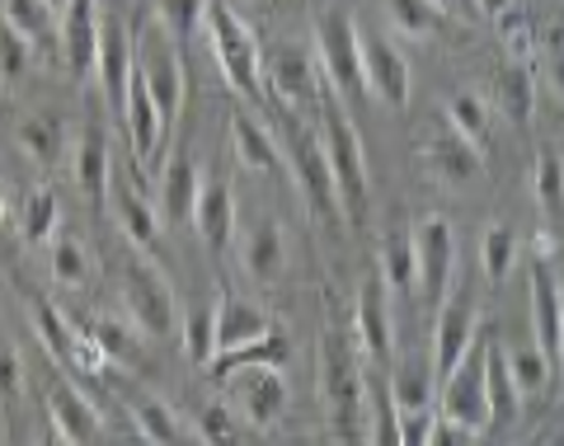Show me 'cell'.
<instances>
[{
  "label": "cell",
  "mask_w": 564,
  "mask_h": 446,
  "mask_svg": "<svg viewBox=\"0 0 564 446\" xmlns=\"http://www.w3.org/2000/svg\"><path fill=\"white\" fill-rule=\"evenodd\" d=\"M480 338V301L470 292L466 296H447L437 306V329H433V377L443 385L456 362L470 352V344Z\"/></svg>",
  "instance_id": "4fadbf2b"
},
{
  "label": "cell",
  "mask_w": 564,
  "mask_h": 446,
  "mask_svg": "<svg viewBox=\"0 0 564 446\" xmlns=\"http://www.w3.org/2000/svg\"><path fill=\"white\" fill-rule=\"evenodd\" d=\"M132 57H137V43L128 39V29L113 14H99V47H95V70H99V85H104V104L109 113L122 122V99H128V76H132Z\"/></svg>",
  "instance_id": "9a60e30c"
},
{
  "label": "cell",
  "mask_w": 564,
  "mask_h": 446,
  "mask_svg": "<svg viewBox=\"0 0 564 446\" xmlns=\"http://www.w3.org/2000/svg\"><path fill=\"white\" fill-rule=\"evenodd\" d=\"M485 400H489V423H513L522 414V395L503 362V344L485 334Z\"/></svg>",
  "instance_id": "cb8c5ba5"
},
{
  "label": "cell",
  "mask_w": 564,
  "mask_h": 446,
  "mask_svg": "<svg viewBox=\"0 0 564 446\" xmlns=\"http://www.w3.org/2000/svg\"><path fill=\"white\" fill-rule=\"evenodd\" d=\"M52 278H57L62 287H70V292H80L85 282H90V254H85V244L76 236L52 240Z\"/></svg>",
  "instance_id": "b9f144b4"
},
{
  "label": "cell",
  "mask_w": 564,
  "mask_h": 446,
  "mask_svg": "<svg viewBox=\"0 0 564 446\" xmlns=\"http://www.w3.org/2000/svg\"><path fill=\"white\" fill-rule=\"evenodd\" d=\"M122 301H128V319L137 325V334L147 338H170L180 325V306H174V292L161 273V263L147 254H132L122 268Z\"/></svg>",
  "instance_id": "8992f818"
},
{
  "label": "cell",
  "mask_w": 564,
  "mask_h": 446,
  "mask_svg": "<svg viewBox=\"0 0 564 446\" xmlns=\"http://www.w3.org/2000/svg\"><path fill=\"white\" fill-rule=\"evenodd\" d=\"M377 273H381V282H386V292H391V296H414V287H419V263H414V230L395 226L391 236H386Z\"/></svg>",
  "instance_id": "f1b7e54d"
},
{
  "label": "cell",
  "mask_w": 564,
  "mask_h": 446,
  "mask_svg": "<svg viewBox=\"0 0 564 446\" xmlns=\"http://www.w3.org/2000/svg\"><path fill=\"white\" fill-rule=\"evenodd\" d=\"M122 128H128V137H132V151L141 160V170H155V160H161V141H165V122H161V113H155V99L147 95L137 66L128 76V99H122Z\"/></svg>",
  "instance_id": "ac0fdd59"
},
{
  "label": "cell",
  "mask_w": 564,
  "mask_h": 446,
  "mask_svg": "<svg viewBox=\"0 0 564 446\" xmlns=\"http://www.w3.org/2000/svg\"><path fill=\"white\" fill-rule=\"evenodd\" d=\"M437 414L470 427V433H485L489 427V400H485V334L470 344V352L456 362L452 377L437 385Z\"/></svg>",
  "instance_id": "ba28073f"
},
{
  "label": "cell",
  "mask_w": 564,
  "mask_h": 446,
  "mask_svg": "<svg viewBox=\"0 0 564 446\" xmlns=\"http://www.w3.org/2000/svg\"><path fill=\"white\" fill-rule=\"evenodd\" d=\"M161 24L174 33V39H188V33L203 24V0H165Z\"/></svg>",
  "instance_id": "c3c4849f"
},
{
  "label": "cell",
  "mask_w": 564,
  "mask_h": 446,
  "mask_svg": "<svg viewBox=\"0 0 564 446\" xmlns=\"http://www.w3.org/2000/svg\"><path fill=\"white\" fill-rule=\"evenodd\" d=\"M414 263H419V287L423 301L437 311L452 296V268H456V236L443 217L419 221L414 230Z\"/></svg>",
  "instance_id": "7c38bea8"
},
{
  "label": "cell",
  "mask_w": 564,
  "mask_h": 446,
  "mask_svg": "<svg viewBox=\"0 0 564 446\" xmlns=\"http://www.w3.org/2000/svg\"><path fill=\"white\" fill-rule=\"evenodd\" d=\"M499 109L508 122H518V128H527L532 122V109H536V80L532 70H527V62H513L499 76Z\"/></svg>",
  "instance_id": "e575fe53"
},
{
  "label": "cell",
  "mask_w": 564,
  "mask_h": 446,
  "mask_svg": "<svg viewBox=\"0 0 564 446\" xmlns=\"http://www.w3.org/2000/svg\"><path fill=\"white\" fill-rule=\"evenodd\" d=\"M513 263H518V236H513V226L494 221L485 230V240H480V268H485L489 287H503L508 273H513Z\"/></svg>",
  "instance_id": "8d00e7d4"
},
{
  "label": "cell",
  "mask_w": 564,
  "mask_h": 446,
  "mask_svg": "<svg viewBox=\"0 0 564 446\" xmlns=\"http://www.w3.org/2000/svg\"><path fill=\"white\" fill-rule=\"evenodd\" d=\"M429 446H475V433L437 414V418H433V433H429Z\"/></svg>",
  "instance_id": "816d5d0a"
},
{
  "label": "cell",
  "mask_w": 564,
  "mask_h": 446,
  "mask_svg": "<svg viewBox=\"0 0 564 446\" xmlns=\"http://www.w3.org/2000/svg\"><path fill=\"white\" fill-rule=\"evenodd\" d=\"M20 390H24V362H20V352L0 338V404L10 409L20 400Z\"/></svg>",
  "instance_id": "681fc988"
},
{
  "label": "cell",
  "mask_w": 564,
  "mask_h": 446,
  "mask_svg": "<svg viewBox=\"0 0 564 446\" xmlns=\"http://www.w3.org/2000/svg\"><path fill=\"white\" fill-rule=\"evenodd\" d=\"M47 414H52V427L70 442V446H90L99 437V409L80 395L70 381H52L47 390Z\"/></svg>",
  "instance_id": "ffe728a7"
},
{
  "label": "cell",
  "mask_w": 564,
  "mask_h": 446,
  "mask_svg": "<svg viewBox=\"0 0 564 446\" xmlns=\"http://www.w3.org/2000/svg\"><path fill=\"white\" fill-rule=\"evenodd\" d=\"M0 221H6V198H0Z\"/></svg>",
  "instance_id": "6f0895ef"
},
{
  "label": "cell",
  "mask_w": 564,
  "mask_h": 446,
  "mask_svg": "<svg viewBox=\"0 0 564 446\" xmlns=\"http://www.w3.org/2000/svg\"><path fill=\"white\" fill-rule=\"evenodd\" d=\"M198 170H193V160L188 155H174L170 165L161 170V211L174 221V226H184L193 217V198H198Z\"/></svg>",
  "instance_id": "f546056e"
},
{
  "label": "cell",
  "mask_w": 564,
  "mask_h": 446,
  "mask_svg": "<svg viewBox=\"0 0 564 446\" xmlns=\"http://www.w3.org/2000/svg\"><path fill=\"white\" fill-rule=\"evenodd\" d=\"M391 292H386L381 273H372L352 296V338H358L362 357H372V362H391L395 357V319H391Z\"/></svg>",
  "instance_id": "8fae6325"
},
{
  "label": "cell",
  "mask_w": 564,
  "mask_h": 446,
  "mask_svg": "<svg viewBox=\"0 0 564 446\" xmlns=\"http://www.w3.org/2000/svg\"><path fill=\"white\" fill-rule=\"evenodd\" d=\"M0 20H6L10 29H20L33 43L52 29V10H47V0H0Z\"/></svg>",
  "instance_id": "ee69618b"
},
{
  "label": "cell",
  "mask_w": 564,
  "mask_h": 446,
  "mask_svg": "<svg viewBox=\"0 0 564 446\" xmlns=\"http://www.w3.org/2000/svg\"><path fill=\"white\" fill-rule=\"evenodd\" d=\"M532 193H536V207L545 217V236H560V207H564V165L555 151H541L536 155V178H532Z\"/></svg>",
  "instance_id": "d6a6232c"
},
{
  "label": "cell",
  "mask_w": 564,
  "mask_h": 446,
  "mask_svg": "<svg viewBox=\"0 0 564 446\" xmlns=\"http://www.w3.org/2000/svg\"><path fill=\"white\" fill-rule=\"evenodd\" d=\"M24 66H29V39L0 20V76H24Z\"/></svg>",
  "instance_id": "7dc6e473"
},
{
  "label": "cell",
  "mask_w": 564,
  "mask_h": 446,
  "mask_svg": "<svg viewBox=\"0 0 564 446\" xmlns=\"http://www.w3.org/2000/svg\"><path fill=\"white\" fill-rule=\"evenodd\" d=\"M104 207L113 211L118 230L141 249V254H147V259L161 254V217H155V207L141 198V193H132V188L113 193V184H109V203H104Z\"/></svg>",
  "instance_id": "44dd1931"
},
{
  "label": "cell",
  "mask_w": 564,
  "mask_h": 446,
  "mask_svg": "<svg viewBox=\"0 0 564 446\" xmlns=\"http://www.w3.org/2000/svg\"><path fill=\"white\" fill-rule=\"evenodd\" d=\"M391 385V400L400 414H410V409H429L433 404V362H423V357H410L400 371H395V381H386Z\"/></svg>",
  "instance_id": "d590c367"
},
{
  "label": "cell",
  "mask_w": 564,
  "mask_h": 446,
  "mask_svg": "<svg viewBox=\"0 0 564 446\" xmlns=\"http://www.w3.org/2000/svg\"><path fill=\"white\" fill-rule=\"evenodd\" d=\"M527 296H532V329H536V348L560 377L564 367V296H560V273L555 259H536L527 268Z\"/></svg>",
  "instance_id": "30bf717a"
},
{
  "label": "cell",
  "mask_w": 564,
  "mask_h": 446,
  "mask_svg": "<svg viewBox=\"0 0 564 446\" xmlns=\"http://www.w3.org/2000/svg\"><path fill=\"white\" fill-rule=\"evenodd\" d=\"M541 43H545V52H551V66H560V14H551V24H545Z\"/></svg>",
  "instance_id": "f5cc1de1"
},
{
  "label": "cell",
  "mask_w": 564,
  "mask_h": 446,
  "mask_svg": "<svg viewBox=\"0 0 564 446\" xmlns=\"http://www.w3.org/2000/svg\"><path fill=\"white\" fill-rule=\"evenodd\" d=\"M269 329L273 325H269V315H263L259 306H250V301H236L231 292L217 296V352L254 344V338H263Z\"/></svg>",
  "instance_id": "603a6c76"
},
{
  "label": "cell",
  "mask_w": 564,
  "mask_h": 446,
  "mask_svg": "<svg viewBox=\"0 0 564 446\" xmlns=\"http://www.w3.org/2000/svg\"><path fill=\"white\" fill-rule=\"evenodd\" d=\"M423 160H429L433 178H443V184H470L475 174H480V151L470 146V141H462L456 132H443L433 137L429 146H423Z\"/></svg>",
  "instance_id": "484cf974"
},
{
  "label": "cell",
  "mask_w": 564,
  "mask_h": 446,
  "mask_svg": "<svg viewBox=\"0 0 564 446\" xmlns=\"http://www.w3.org/2000/svg\"><path fill=\"white\" fill-rule=\"evenodd\" d=\"M132 418L151 446H203V437H193L184 418L155 395H132Z\"/></svg>",
  "instance_id": "83f0119b"
},
{
  "label": "cell",
  "mask_w": 564,
  "mask_h": 446,
  "mask_svg": "<svg viewBox=\"0 0 564 446\" xmlns=\"http://www.w3.org/2000/svg\"><path fill=\"white\" fill-rule=\"evenodd\" d=\"M282 146H288V160H292V174H296V188L306 198V211L315 221H339L344 207H339V188H334V174H329V160H325V146L302 118L292 109L282 113Z\"/></svg>",
  "instance_id": "3957f363"
},
{
  "label": "cell",
  "mask_w": 564,
  "mask_h": 446,
  "mask_svg": "<svg viewBox=\"0 0 564 446\" xmlns=\"http://www.w3.org/2000/svg\"><path fill=\"white\" fill-rule=\"evenodd\" d=\"M485 14H503V10H513V0H480Z\"/></svg>",
  "instance_id": "11a10c76"
},
{
  "label": "cell",
  "mask_w": 564,
  "mask_h": 446,
  "mask_svg": "<svg viewBox=\"0 0 564 446\" xmlns=\"http://www.w3.org/2000/svg\"><path fill=\"white\" fill-rule=\"evenodd\" d=\"M315 390L329 418V437L339 446H358L367 427V367L358 338L339 315L325 319L321 344H315Z\"/></svg>",
  "instance_id": "6da1fadb"
},
{
  "label": "cell",
  "mask_w": 564,
  "mask_h": 446,
  "mask_svg": "<svg viewBox=\"0 0 564 446\" xmlns=\"http://www.w3.org/2000/svg\"><path fill=\"white\" fill-rule=\"evenodd\" d=\"M226 395H231L236 414L259 427V433H269V427L282 418V409H288V377H282V367H236L221 377Z\"/></svg>",
  "instance_id": "9c48e42d"
},
{
  "label": "cell",
  "mask_w": 564,
  "mask_h": 446,
  "mask_svg": "<svg viewBox=\"0 0 564 446\" xmlns=\"http://www.w3.org/2000/svg\"><path fill=\"white\" fill-rule=\"evenodd\" d=\"M203 24H207L212 52H217V62H221L226 85L250 99H263V62H259L254 33L236 20L226 0H203Z\"/></svg>",
  "instance_id": "277c9868"
},
{
  "label": "cell",
  "mask_w": 564,
  "mask_h": 446,
  "mask_svg": "<svg viewBox=\"0 0 564 446\" xmlns=\"http://www.w3.org/2000/svg\"><path fill=\"white\" fill-rule=\"evenodd\" d=\"M184 352L193 367H212V357H217V301H203L184 315Z\"/></svg>",
  "instance_id": "74e56055"
},
{
  "label": "cell",
  "mask_w": 564,
  "mask_h": 446,
  "mask_svg": "<svg viewBox=\"0 0 564 446\" xmlns=\"http://www.w3.org/2000/svg\"><path fill=\"white\" fill-rule=\"evenodd\" d=\"M386 14L410 39H429L443 29V6H433V0H386Z\"/></svg>",
  "instance_id": "60d3db41"
},
{
  "label": "cell",
  "mask_w": 564,
  "mask_h": 446,
  "mask_svg": "<svg viewBox=\"0 0 564 446\" xmlns=\"http://www.w3.org/2000/svg\"><path fill=\"white\" fill-rule=\"evenodd\" d=\"M532 446H551V442H545V437H541V442H532Z\"/></svg>",
  "instance_id": "680465c9"
},
{
  "label": "cell",
  "mask_w": 564,
  "mask_h": 446,
  "mask_svg": "<svg viewBox=\"0 0 564 446\" xmlns=\"http://www.w3.org/2000/svg\"><path fill=\"white\" fill-rule=\"evenodd\" d=\"M39 446H70V442H66V437L57 433V427H52V423H47V433L39 437Z\"/></svg>",
  "instance_id": "db71d44e"
},
{
  "label": "cell",
  "mask_w": 564,
  "mask_h": 446,
  "mask_svg": "<svg viewBox=\"0 0 564 446\" xmlns=\"http://www.w3.org/2000/svg\"><path fill=\"white\" fill-rule=\"evenodd\" d=\"M47 10H66V0H47Z\"/></svg>",
  "instance_id": "9f6ffc18"
},
{
  "label": "cell",
  "mask_w": 564,
  "mask_h": 446,
  "mask_svg": "<svg viewBox=\"0 0 564 446\" xmlns=\"http://www.w3.org/2000/svg\"><path fill=\"white\" fill-rule=\"evenodd\" d=\"M33 325H39V338L47 344V352L57 357V367L70 371V377H95V371L104 367V352L76 325H70V319L57 306H47V301H33Z\"/></svg>",
  "instance_id": "5bb4252c"
},
{
  "label": "cell",
  "mask_w": 564,
  "mask_h": 446,
  "mask_svg": "<svg viewBox=\"0 0 564 446\" xmlns=\"http://www.w3.org/2000/svg\"><path fill=\"white\" fill-rule=\"evenodd\" d=\"M321 146L329 160L334 188H339V207L348 217L362 221L367 211V155H362V137L348 122V109L339 95H321Z\"/></svg>",
  "instance_id": "7a4b0ae2"
},
{
  "label": "cell",
  "mask_w": 564,
  "mask_h": 446,
  "mask_svg": "<svg viewBox=\"0 0 564 446\" xmlns=\"http://www.w3.org/2000/svg\"><path fill=\"white\" fill-rule=\"evenodd\" d=\"M198 437L203 446H240V418L226 404H207L198 414Z\"/></svg>",
  "instance_id": "bcb514c9"
},
{
  "label": "cell",
  "mask_w": 564,
  "mask_h": 446,
  "mask_svg": "<svg viewBox=\"0 0 564 446\" xmlns=\"http://www.w3.org/2000/svg\"><path fill=\"white\" fill-rule=\"evenodd\" d=\"M447 118H452V132L456 137L470 141L475 151H485V141H489V109H485L480 95H452Z\"/></svg>",
  "instance_id": "ab89813d"
},
{
  "label": "cell",
  "mask_w": 564,
  "mask_h": 446,
  "mask_svg": "<svg viewBox=\"0 0 564 446\" xmlns=\"http://www.w3.org/2000/svg\"><path fill=\"white\" fill-rule=\"evenodd\" d=\"M282 259H288V244H282V226L278 221H263L250 230L245 240V268H250L254 282H273L282 273Z\"/></svg>",
  "instance_id": "1f68e13d"
},
{
  "label": "cell",
  "mask_w": 564,
  "mask_h": 446,
  "mask_svg": "<svg viewBox=\"0 0 564 446\" xmlns=\"http://www.w3.org/2000/svg\"><path fill=\"white\" fill-rule=\"evenodd\" d=\"M132 66H137L141 85H147V95L155 99V113H161L165 132H170L174 118H180V109H184V57H180V39H174L165 24L141 29Z\"/></svg>",
  "instance_id": "5b68a950"
},
{
  "label": "cell",
  "mask_w": 564,
  "mask_h": 446,
  "mask_svg": "<svg viewBox=\"0 0 564 446\" xmlns=\"http://www.w3.org/2000/svg\"><path fill=\"white\" fill-rule=\"evenodd\" d=\"M433 404L429 409H410L400 414V446H429V433H433Z\"/></svg>",
  "instance_id": "f907efd6"
},
{
  "label": "cell",
  "mask_w": 564,
  "mask_h": 446,
  "mask_svg": "<svg viewBox=\"0 0 564 446\" xmlns=\"http://www.w3.org/2000/svg\"><path fill=\"white\" fill-rule=\"evenodd\" d=\"M99 0H66L62 10V43H66V66L70 76L85 80L95 70V47H99Z\"/></svg>",
  "instance_id": "d6986e66"
},
{
  "label": "cell",
  "mask_w": 564,
  "mask_h": 446,
  "mask_svg": "<svg viewBox=\"0 0 564 446\" xmlns=\"http://www.w3.org/2000/svg\"><path fill=\"white\" fill-rule=\"evenodd\" d=\"M315 52H321L329 95H339L344 104L367 95V85H362V39H358V24H352L344 10H329V14L315 20Z\"/></svg>",
  "instance_id": "52a82bcc"
},
{
  "label": "cell",
  "mask_w": 564,
  "mask_h": 446,
  "mask_svg": "<svg viewBox=\"0 0 564 446\" xmlns=\"http://www.w3.org/2000/svg\"><path fill=\"white\" fill-rule=\"evenodd\" d=\"M358 39H362L367 95H377L386 109H404V104H410V62H404L386 39H372V33H358Z\"/></svg>",
  "instance_id": "2e32d148"
},
{
  "label": "cell",
  "mask_w": 564,
  "mask_h": 446,
  "mask_svg": "<svg viewBox=\"0 0 564 446\" xmlns=\"http://www.w3.org/2000/svg\"><path fill=\"white\" fill-rule=\"evenodd\" d=\"M57 221H62V207H57V193L52 188H39L33 198L24 203V217H20V230L29 244H43L57 236Z\"/></svg>",
  "instance_id": "7bdbcfd3"
},
{
  "label": "cell",
  "mask_w": 564,
  "mask_h": 446,
  "mask_svg": "<svg viewBox=\"0 0 564 446\" xmlns=\"http://www.w3.org/2000/svg\"><path fill=\"white\" fill-rule=\"evenodd\" d=\"M231 146H236V160H240L245 170H263V174H278V170H282L273 132L263 128L259 118L245 113V109L231 113Z\"/></svg>",
  "instance_id": "4316f807"
},
{
  "label": "cell",
  "mask_w": 564,
  "mask_h": 446,
  "mask_svg": "<svg viewBox=\"0 0 564 446\" xmlns=\"http://www.w3.org/2000/svg\"><path fill=\"white\" fill-rule=\"evenodd\" d=\"M76 184L95 207L109 203V184H113L109 178V137L99 128H85L76 141Z\"/></svg>",
  "instance_id": "d4e9b609"
},
{
  "label": "cell",
  "mask_w": 564,
  "mask_h": 446,
  "mask_svg": "<svg viewBox=\"0 0 564 446\" xmlns=\"http://www.w3.org/2000/svg\"><path fill=\"white\" fill-rule=\"evenodd\" d=\"M263 80H269L273 99L288 104V109L321 104V70H315V57L306 47H278L269 70H263Z\"/></svg>",
  "instance_id": "e0dca14e"
},
{
  "label": "cell",
  "mask_w": 564,
  "mask_h": 446,
  "mask_svg": "<svg viewBox=\"0 0 564 446\" xmlns=\"http://www.w3.org/2000/svg\"><path fill=\"white\" fill-rule=\"evenodd\" d=\"M193 226L207 249H226L236 236V198L226 184H198V198H193Z\"/></svg>",
  "instance_id": "7402d4cb"
},
{
  "label": "cell",
  "mask_w": 564,
  "mask_h": 446,
  "mask_svg": "<svg viewBox=\"0 0 564 446\" xmlns=\"http://www.w3.org/2000/svg\"><path fill=\"white\" fill-rule=\"evenodd\" d=\"M433 6H447V0H433Z\"/></svg>",
  "instance_id": "91938a15"
},
{
  "label": "cell",
  "mask_w": 564,
  "mask_h": 446,
  "mask_svg": "<svg viewBox=\"0 0 564 446\" xmlns=\"http://www.w3.org/2000/svg\"><path fill=\"white\" fill-rule=\"evenodd\" d=\"M288 357H292L288 334L269 329L263 338H254V344H240L231 352H217V357H212V371H217V381H221L226 371H236V367H288Z\"/></svg>",
  "instance_id": "4dcf8cb0"
},
{
  "label": "cell",
  "mask_w": 564,
  "mask_h": 446,
  "mask_svg": "<svg viewBox=\"0 0 564 446\" xmlns=\"http://www.w3.org/2000/svg\"><path fill=\"white\" fill-rule=\"evenodd\" d=\"M20 146L39 160V165H52L62 155V122L57 118H29L20 128Z\"/></svg>",
  "instance_id": "f6af8a7d"
},
{
  "label": "cell",
  "mask_w": 564,
  "mask_h": 446,
  "mask_svg": "<svg viewBox=\"0 0 564 446\" xmlns=\"http://www.w3.org/2000/svg\"><path fill=\"white\" fill-rule=\"evenodd\" d=\"M90 344L104 352V362H137V334H132V325H122V319H113V315H95V319H85V325H76Z\"/></svg>",
  "instance_id": "836d02e7"
},
{
  "label": "cell",
  "mask_w": 564,
  "mask_h": 446,
  "mask_svg": "<svg viewBox=\"0 0 564 446\" xmlns=\"http://www.w3.org/2000/svg\"><path fill=\"white\" fill-rule=\"evenodd\" d=\"M503 362H508V377H513V385H518L522 400H527V395H541V390L555 381V371H551V362L541 357V348H508Z\"/></svg>",
  "instance_id": "f35d334b"
},
{
  "label": "cell",
  "mask_w": 564,
  "mask_h": 446,
  "mask_svg": "<svg viewBox=\"0 0 564 446\" xmlns=\"http://www.w3.org/2000/svg\"><path fill=\"white\" fill-rule=\"evenodd\" d=\"M551 446H560V437H551Z\"/></svg>",
  "instance_id": "94428289"
}]
</instances>
